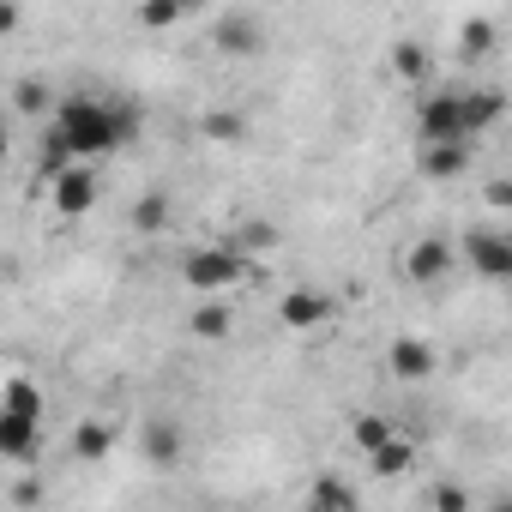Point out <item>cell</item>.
I'll return each mask as SVG.
<instances>
[{"label":"cell","mask_w":512,"mask_h":512,"mask_svg":"<svg viewBox=\"0 0 512 512\" xmlns=\"http://www.w3.org/2000/svg\"><path fill=\"white\" fill-rule=\"evenodd\" d=\"M139 133V103L121 97H97V91H73L49 109V175L67 163H103L121 145H133Z\"/></svg>","instance_id":"6da1fadb"},{"label":"cell","mask_w":512,"mask_h":512,"mask_svg":"<svg viewBox=\"0 0 512 512\" xmlns=\"http://www.w3.org/2000/svg\"><path fill=\"white\" fill-rule=\"evenodd\" d=\"M37 452H43V386L13 374L0 386V458L37 464Z\"/></svg>","instance_id":"7a4b0ae2"},{"label":"cell","mask_w":512,"mask_h":512,"mask_svg":"<svg viewBox=\"0 0 512 512\" xmlns=\"http://www.w3.org/2000/svg\"><path fill=\"white\" fill-rule=\"evenodd\" d=\"M241 278H253V260L241 247H193L181 260V284L193 296H229Z\"/></svg>","instance_id":"3957f363"},{"label":"cell","mask_w":512,"mask_h":512,"mask_svg":"<svg viewBox=\"0 0 512 512\" xmlns=\"http://www.w3.org/2000/svg\"><path fill=\"white\" fill-rule=\"evenodd\" d=\"M416 139L422 145H446V139H470L464 127V91L458 85H440L416 103Z\"/></svg>","instance_id":"277c9868"},{"label":"cell","mask_w":512,"mask_h":512,"mask_svg":"<svg viewBox=\"0 0 512 512\" xmlns=\"http://www.w3.org/2000/svg\"><path fill=\"white\" fill-rule=\"evenodd\" d=\"M464 266L482 278V284H506L512 278V235L500 223H482L464 235Z\"/></svg>","instance_id":"5b68a950"},{"label":"cell","mask_w":512,"mask_h":512,"mask_svg":"<svg viewBox=\"0 0 512 512\" xmlns=\"http://www.w3.org/2000/svg\"><path fill=\"white\" fill-rule=\"evenodd\" d=\"M97 193H103L97 163H67V169L49 175V205H55V217H91V211H97Z\"/></svg>","instance_id":"8992f818"},{"label":"cell","mask_w":512,"mask_h":512,"mask_svg":"<svg viewBox=\"0 0 512 512\" xmlns=\"http://www.w3.org/2000/svg\"><path fill=\"white\" fill-rule=\"evenodd\" d=\"M452 266H458V247L440 241V235H422V241L404 247V278H410V284H440Z\"/></svg>","instance_id":"52a82bcc"},{"label":"cell","mask_w":512,"mask_h":512,"mask_svg":"<svg viewBox=\"0 0 512 512\" xmlns=\"http://www.w3.org/2000/svg\"><path fill=\"white\" fill-rule=\"evenodd\" d=\"M211 43H217V55H235V61L266 55V31H260V19H253V13H223L217 31H211Z\"/></svg>","instance_id":"ba28073f"},{"label":"cell","mask_w":512,"mask_h":512,"mask_svg":"<svg viewBox=\"0 0 512 512\" xmlns=\"http://www.w3.org/2000/svg\"><path fill=\"white\" fill-rule=\"evenodd\" d=\"M278 320H284L290 332H314V326H326V320H332V296H326V290H314V284H296V290H284V296H278Z\"/></svg>","instance_id":"9c48e42d"},{"label":"cell","mask_w":512,"mask_h":512,"mask_svg":"<svg viewBox=\"0 0 512 512\" xmlns=\"http://www.w3.org/2000/svg\"><path fill=\"white\" fill-rule=\"evenodd\" d=\"M434 344L428 338H416V332H404V338H392V350H386V368H392V380H428L434 374Z\"/></svg>","instance_id":"30bf717a"},{"label":"cell","mask_w":512,"mask_h":512,"mask_svg":"<svg viewBox=\"0 0 512 512\" xmlns=\"http://www.w3.org/2000/svg\"><path fill=\"white\" fill-rule=\"evenodd\" d=\"M181 446H187V434H181L175 416H145V428H139V452H145V464H175Z\"/></svg>","instance_id":"8fae6325"},{"label":"cell","mask_w":512,"mask_h":512,"mask_svg":"<svg viewBox=\"0 0 512 512\" xmlns=\"http://www.w3.org/2000/svg\"><path fill=\"white\" fill-rule=\"evenodd\" d=\"M470 169V139H446V145H422V175L428 181H458Z\"/></svg>","instance_id":"7c38bea8"},{"label":"cell","mask_w":512,"mask_h":512,"mask_svg":"<svg viewBox=\"0 0 512 512\" xmlns=\"http://www.w3.org/2000/svg\"><path fill=\"white\" fill-rule=\"evenodd\" d=\"M229 326H235L229 296H199V308L187 314V332H193V338H205V344H223V338H229Z\"/></svg>","instance_id":"4fadbf2b"},{"label":"cell","mask_w":512,"mask_h":512,"mask_svg":"<svg viewBox=\"0 0 512 512\" xmlns=\"http://www.w3.org/2000/svg\"><path fill=\"white\" fill-rule=\"evenodd\" d=\"M127 223H133L139 235H163V229L175 223V205H169V193H145V199H133Z\"/></svg>","instance_id":"5bb4252c"},{"label":"cell","mask_w":512,"mask_h":512,"mask_svg":"<svg viewBox=\"0 0 512 512\" xmlns=\"http://www.w3.org/2000/svg\"><path fill=\"white\" fill-rule=\"evenodd\" d=\"M109 446H115V428H109V422H79V428H73V458H79V464H103Z\"/></svg>","instance_id":"9a60e30c"},{"label":"cell","mask_w":512,"mask_h":512,"mask_svg":"<svg viewBox=\"0 0 512 512\" xmlns=\"http://www.w3.org/2000/svg\"><path fill=\"white\" fill-rule=\"evenodd\" d=\"M49 109H55V91H49L43 79H19V85H13V115H25V121H49Z\"/></svg>","instance_id":"2e32d148"},{"label":"cell","mask_w":512,"mask_h":512,"mask_svg":"<svg viewBox=\"0 0 512 512\" xmlns=\"http://www.w3.org/2000/svg\"><path fill=\"white\" fill-rule=\"evenodd\" d=\"M392 73L410 79V85H422V79H434V55H428L422 43H398V49H392Z\"/></svg>","instance_id":"e0dca14e"},{"label":"cell","mask_w":512,"mask_h":512,"mask_svg":"<svg viewBox=\"0 0 512 512\" xmlns=\"http://www.w3.org/2000/svg\"><path fill=\"white\" fill-rule=\"evenodd\" d=\"M410 458H416V446H410L404 434H392V440H380V446L368 452V464H374L380 476H398V470H410Z\"/></svg>","instance_id":"ac0fdd59"},{"label":"cell","mask_w":512,"mask_h":512,"mask_svg":"<svg viewBox=\"0 0 512 512\" xmlns=\"http://www.w3.org/2000/svg\"><path fill=\"white\" fill-rule=\"evenodd\" d=\"M488 49H494V25H488V19H470L464 37H458V55H464V61H482Z\"/></svg>","instance_id":"d6986e66"},{"label":"cell","mask_w":512,"mask_h":512,"mask_svg":"<svg viewBox=\"0 0 512 512\" xmlns=\"http://www.w3.org/2000/svg\"><path fill=\"white\" fill-rule=\"evenodd\" d=\"M350 434H356V446H362V452H374V446H380V440H392L398 428H392L386 416H356V428H350Z\"/></svg>","instance_id":"ffe728a7"},{"label":"cell","mask_w":512,"mask_h":512,"mask_svg":"<svg viewBox=\"0 0 512 512\" xmlns=\"http://www.w3.org/2000/svg\"><path fill=\"white\" fill-rule=\"evenodd\" d=\"M139 25H145V31H175V25H187V19L169 7V0H145V7H139Z\"/></svg>","instance_id":"44dd1931"},{"label":"cell","mask_w":512,"mask_h":512,"mask_svg":"<svg viewBox=\"0 0 512 512\" xmlns=\"http://www.w3.org/2000/svg\"><path fill=\"white\" fill-rule=\"evenodd\" d=\"M205 133H211V139H241V115H235V109H211V115H205Z\"/></svg>","instance_id":"7402d4cb"},{"label":"cell","mask_w":512,"mask_h":512,"mask_svg":"<svg viewBox=\"0 0 512 512\" xmlns=\"http://www.w3.org/2000/svg\"><path fill=\"white\" fill-rule=\"evenodd\" d=\"M314 500H320V506H356V494H350L344 482H320V488H314Z\"/></svg>","instance_id":"603a6c76"},{"label":"cell","mask_w":512,"mask_h":512,"mask_svg":"<svg viewBox=\"0 0 512 512\" xmlns=\"http://www.w3.org/2000/svg\"><path fill=\"white\" fill-rule=\"evenodd\" d=\"M428 506H434V512H464V506H470V494H464V488H434V500H428Z\"/></svg>","instance_id":"cb8c5ba5"},{"label":"cell","mask_w":512,"mask_h":512,"mask_svg":"<svg viewBox=\"0 0 512 512\" xmlns=\"http://www.w3.org/2000/svg\"><path fill=\"white\" fill-rule=\"evenodd\" d=\"M19 25H25V7L19 0H0V37H19Z\"/></svg>","instance_id":"d4e9b609"},{"label":"cell","mask_w":512,"mask_h":512,"mask_svg":"<svg viewBox=\"0 0 512 512\" xmlns=\"http://www.w3.org/2000/svg\"><path fill=\"white\" fill-rule=\"evenodd\" d=\"M169 7H175L181 19H199V13H211V0H169Z\"/></svg>","instance_id":"484cf974"},{"label":"cell","mask_w":512,"mask_h":512,"mask_svg":"<svg viewBox=\"0 0 512 512\" xmlns=\"http://www.w3.org/2000/svg\"><path fill=\"white\" fill-rule=\"evenodd\" d=\"M7 157H13V127L0 121V169H7Z\"/></svg>","instance_id":"4316f807"}]
</instances>
